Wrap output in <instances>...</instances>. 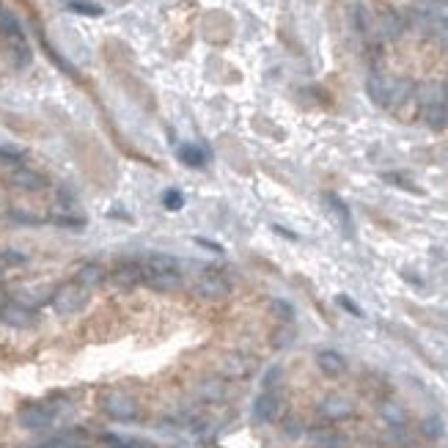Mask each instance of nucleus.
Here are the masks:
<instances>
[{
  "instance_id": "obj_36",
  "label": "nucleus",
  "mask_w": 448,
  "mask_h": 448,
  "mask_svg": "<svg viewBox=\"0 0 448 448\" xmlns=\"http://www.w3.org/2000/svg\"><path fill=\"white\" fill-rule=\"evenodd\" d=\"M284 432H286L289 437H300V435L305 432V426H303V421L297 416H289L286 421H284Z\"/></svg>"
},
{
  "instance_id": "obj_15",
  "label": "nucleus",
  "mask_w": 448,
  "mask_h": 448,
  "mask_svg": "<svg viewBox=\"0 0 448 448\" xmlns=\"http://www.w3.org/2000/svg\"><path fill=\"white\" fill-rule=\"evenodd\" d=\"M407 28V20H404V14H399V11H393V8H388L383 11L380 17H377V31L383 33L385 39H399L402 33Z\"/></svg>"
},
{
  "instance_id": "obj_8",
  "label": "nucleus",
  "mask_w": 448,
  "mask_h": 448,
  "mask_svg": "<svg viewBox=\"0 0 448 448\" xmlns=\"http://www.w3.org/2000/svg\"><path fill=\"white\" fill-rule=\"evenodd\" d=\"M107 272H110L107 278L121 289L140 286V284L146 281V272H143V261H140V258H119Z\"/></svg>"
},
{
  "instance_id": "obj_39",
  "label": "nucleus",
  "mask_w": 448,
  "mask_h": 448,
  "mask_svg": "<svg viewBox=\"0 0 448 448\" xmlns=\"http://www.w3.org/2000/svg\"><path fill=\"white\" fill-rule=\"evenodd\" d=\"M383 179H385V182H390V185H399V187H404L407 192H421L416 185H413V182H407V179H404V176H399V173H383Z\"/></svg>"
},
{
  "instance_id": "obj_19",
  "label": "nucleus",
  "mask_w": 448,
  "mask_h": 448,
  "mask_svg": "<svg viewBox=\"0 0 448 448\" xmlns=\"http://www.w3.org/2000/svg\"><path fill=\"white\" fill-rule=\"evenodd\" d=\"M0 39L3 41H14V39H28L22 31V22L17 20V14L11 8H6L0 3Z\"/></svg>"
},
{
  "instance_id": "obj_1",
  "label": "nucleus",
  "mask_w": 448,
  "mask_h": 448,
  "mask_svg": "<svg viewBox=\"0 0 448 448\" xmlns=\"http://www.w3.org/2000/svg\"><path fill=\"white\" fill-rule=\"evenodd\" d=\"M143 261V272H146V286L154 289V291H176L182 289L185 278H182V270H179V261L168 253H152V256L140 258Z\"/></svg>"
},
{
  "instance_id": "obj_42",
  "label": "nucleus",
  "mask_w": 448,
  "mask_h": 448,
  "mask_svg": "<svg viewBox=\"0 0 448 448\" xmlns=\"http://www.w3.org/2000/svg\"><path fill=\"white\" fill-rule=\"evenodd\" d=\"M446 96H448V83H446Z\"/></svg>"
},
{
  "instance_id": "obj_13",
  "label": "nucleus",
  "mask_w": 448,
  "mask_h": 448,
  "mask_svg": "<svg viewBox=\"0 0 448 448\" xmlns=\"http://www.w3.org/2000/svg\"><path fill=\"white\" fill-rule=\"evenodd\" d=\"M107 267L102 264V261H83L80 267H77V272H74V281L77 284H83L86 289H94V286H99V284H105L107 281Z\"/></svg>"
},
{
  "instance_id": "obj_27",
  "label": "nucleus",
  "mask_w": 448,
  "mask_h": 448,
  "mask_svg": "<svg viewBox=\"0 0 448 448\" xmlns=\"http://www.w3.org/2000/svg\"><path fill=\"white\" fill-rule=\"evenodd\" d=\"M47 223L58 225V228H83L86 225V218H80V215H74V212H58V215H50L47 218Z\"/></svg>"
},
{
  "instance_id": "obj_9",
  "label": "nucleus",
  "mask_w": 448,
  "mask_h": 448,
  "mask_svg": "<svg viewBox=\"0 0 448 448\" xmlns=\"http://www.w3.org/2000/svg\"><path fill=\"white\" fill-rule=\"evenodd\" d=\"M8 185L22 192H41V190H47L50 182H47V176H44L41 171L28 168V165H17V168L8 171Z\"/></svg>"
},
{
  "instance_id": "obj_18",
  "label": "nucleus",
  "mask_w": 448,
  "mask_h": 448,
  "mask_svg": "<svg viewBox=\"0 0 448 448\" xmlns=\"http://www.w3.org/2000/svg\"><path fill=\"white\" fill-rule=\"evenodd\" d=\"M410 99H416V83L407 80V77H393V88H390L388 110H399V107L407 105Z\"/></svg>"
},
{
  "instance_id": "obj_41",
  "label": "nucleus",
  "mask_w": 448,
  "mask_h": 448,
  "mask_svg": "<svg viewBox=\"0 0 448 448\" xmlns=\"http://www.w3.org/2000/svg\"><path fill=\"white\" fill-rule=\"evenodd\" d=\"M272 231H275V234H281V237H286V239H291V242H297V237H294L289 228H284V225H272Z\"/></svg>"
},
{
  "instance_id": "obj_5",
  "label": "nucleus",
  "mask_w": 448,
  "mask_h": 448,
  "mask_svg": "<svg viewBox=\"0 0 448 448\" xmlns=\"http://www.w3.org/2000/svg\"><path fill=\"white\" fill-rule=\"evenodd\" d=\"M99 410L105 413V416L110 418V421H119V423H132V421H138L140 416V404H138V399L127 393V390H105L102 396H99Z\"/></svg>"
},
{
  "instance_id": "obj_2",
  "label": "nucleus",
  "mask_w": 448,
  "mask_h": 448,
  "mask_svg": "<svg viewBox=\"0 0 448 448\" xmlns=\"http://www.w3.org/2000/svg\"><path fill=\"white\" fill-rule=\"evenodd\" d=\"M416 102L426 127H432V129L448 127L446 83H421V86H416Z\"/></svg>"
},
{
  "instance_id": "obj_33",
  "label": "nucleus",
  "mask_w": 448,
  "mask_h": 448,
  "mask_svg": "<svg viewBox=\"0 0 448 448\" xmlns=\"http://www.w3.org/2000/svg\"><path fill=\"white\" fill-rule=\"evenodd\" d=\"M28 261H31V258L25 256L22 251H3V253H0V264H3V267H25Z\"/></svg>"
},
{
  "instance_id": "obj_31",
  "label": "nucleus",
  "mask_w": 448,
  "mask_h": 448,
  "mask_svg": "<svg viewBox=\"0 0 448 448\" xmlns=\"http://www.w3.org/2000/svg\"><path fill=\"white\" fill-rule=\"evenodd\" d=\"M25 160V152L22 149H14V146H0V162H6L8 168H17Z\"/></svg>"
},
{
  "instance_id": "obj_7",
  "label": "nucleus",
  "mask_w": 448,
  "mask_h": 448,
  "mask_svg": "<svg viewBox=\"0 0 448 448\" xmlns=\"http://www.w3.org/2000/svg\"><path fill=\"white\" fill-rule=\"evenodd\" d=\"M192 294L201 297V300H209V303H218V300H225L231 294V281L225 278L223 272H201L195 275L192 281Z\"/></svg>"
},
{
  "instance_id": "obj_32",
  "label": "nucleus",
  "mask_w": 448,
  "mask_h": 448,
  "mask_svg": "<svg viewBox=\"0 0 448 448\" xmlns=\"http://www.w3.org/2000/svg\"><path fill=\"white\" fill-rule=\"evenodd\" d=\"M421 432H423L429 440H437V437L443 435V421H440L437 416H429L423 423H421Z\"/></svg>"
},
{
  "instance_id": "obj_29",
  "label": "nucleus",
  "mask_w": 448,
  "mask_h": 448,
  "mask_svg": "<svg viewBox=\"0 0 448 448\" xmlns=\"http://www.w3.org/2000/svg\"><path fill=\"white\" fill-rule=\"evenodd\" d=\"M294 327H291V322H284L278 330H275V336H272V347H278V350H284V347H289L291 341H294Z\"/></svg>"
},
{
  "instance_id": "obj_25",
  "label": "nucleus",
  "mask_w": 448,
  "mask_h": 448,
  "mask_svg": "<svg viewBox=\"0 0 448 448\" xmlns=\"http://www.w3.org/2000/svg\"><path fill=\"white\" fill-rule=\"evenodd\" d=\"M225 393H228V388H225L223 380H204L198 385V396L204 402H223Z\"/></svg>"
},
{
  "instance_id": "obj_24",
  "label": "nucleus",
  "mask_w": 448,
  "mask_h": 448,
  "mask_svg": "<svg viewBox=\"0 0 448 448\" xmlns=\"http://www.w3.org/2000/svg\"><path fill=\"white\" fill-rule=\"evenodd\" d=\"M383 418L388 421L390 429H404L407 426V410L399 402H383Z\"/></svg>"
},
{
  "instance_id": "obj_35",
  "label": "nucleus",
  "mask_w": 448,
  "mask_h": 448,
  "mask_svg": "<svg viewBox=\"0 0 448 448\" xmlns=\"http://www.w3.org/2000/svg\"><path fill=\"white\" fill-rule=\"evenodd\" d=\"M272 311L281 322H291L294 319V308L289 305L286 300H272Z\"/></svg>"
},
{
  "instance_id": "obj_14",
  "label": "nucleus",
  "mask_w": 448,
  "mask_h": 448,
  "mask_svg": "<svg viewBox=\"0 0 448 448\" xmlns=\"http://www.w3.org/2000/svg\"><path fill=\"white\" fill-rule=\"evenodd\" d=\"M317 366H319V371L324 374V377H344L347 374V357L341 353H336V350H322V353H317Z\"/></svg>"
},
{
  "instance_id": "obj_22",
  "label": "nucleus",
  "mask_w": 448,
  "mask_h": 448,
  "mask_svg": "<svg viewBox=\"0 0 448 448\" xmlns=\"http://www.w3.org/2000/svg\"><path fill=\"white\" fill-rule=\"evenodd\" d=\"M421 17L435 25H448V0H421Z\"/></svg>"
},
{
  "instance_id": "obj_38",
  "label": "nucleus",
  "mask_w": 448,
  "mask_h": 448,
  "mask_svg": "<svg viewBox=\"0 0 448 448\" xmlns=\"http://www.w3.org/2000/svg\"><path fill=\"white\" fill-rule=\"evenodd\" d=\"M426 25L432 28V36H435V41L440 44V50L448 53V25H435V22H426Z\"/></svg>"
},
{
  "instance_id": "obj_4",
  "label": "nucleus",
  "mask_w": 448,
  "mask_h": 448,
  "mask_svg": "<svg viewBox=\"0 0 448 448\" xmlns=\"http://www.w3.org/2000/svg\"><path fill=\"white\" fill-rule=\"evenodd\" d=\"M58 399H44V402H22L17 410V423L28 432H44L55 423L58 418Z\"/></svg>"
},
{
  "instance_id": "obj_26",
  "label": "nucleus",
  "mask_w": 448,
  "mask_h": 448,
  "mask_svg": "<svg viewBox=\"0 0 448 448\" xmlns=\"http://www.w3.org/2000/svg\"><path fill=\"white\" fill-rule=\"evenodd\" d=\"M66 8L72 14H80V17H102L105 14V8L99 3H94V0H69Z\"/></svg>"
},
{
  "instance_id": "obj_3",
  "label": "nucleus",
  "mask_w": 448,
  "mask_h": 448,
  "mask_svg": "<svg viewBox=\"0 0 448 448\" xmlns=\"http://www.w3.org/2000/svg\"><path fill=\"white\" fill-rule=\"evenodd\" d=\"M91 300V289H86L83 284H77L74 278L58 284L55 291L50 294V308L58 314V317H74L80 314Z\"/></svg>"
},
{
  "instance_id": "obj_17",
  "label": "nucleus",
  "mask_w": 448,
  "mask_h": 448,
  "mask_svg": "<svg viewBox=\"0 0 448 448\" xmlns=\"http://www.w3.org/2000/svg\"><path fill=\"white\" fill-rule=\"evenodd\" d=\"M314 448H347V437L341 432H336L333 426H317L308 432Z\"/></svg>"
},
{
  "instance_id": "obj_21",
  "label": "nucleus",
  "mask_w": 448,
  "mask_h": 448,
  "mask_svg": "<svg viewBox=\"0 0 448 448\" xmlns=\"http://www.w3.org/2000/svg\"><path fill=\"white\" fill-rule=\"evenodd\" d=\"M324 201H327V206L333 209V215H336V220H338V225H341V231L347 234V237H353L355 225H353V212H350V206L336 195V192H327L324 195Z\"/></svg>"
},
{
  "instance_id": "obj_28",
  "label": "nucleus",
  "mask_w": 448,
  "mask_h": 448,
  "mask_svg": "<svg viewBox=\"0 0 448 448\" xmlns=\"http://www.w3.org/2000/svg\"><path fill=\"white\" fill-rule=\"evenodd\" d=\"M160 201L168 212H179V209L185 206V195H182V190H176V187H168V190L162 192Z\"/></svg>"
},
{
  "instance_id": "obj_10",
  "label": "nucleus",
  "mask_w": 448,
  "mask_h": 448,
  "mask_svg": "<svg viewBox=\"0 0 448 448\" xmlns=\"http://www.w3.org/2000/svg\"><path fill=\"white\" fill-rule=\"evenodd\" d=\"M281 410H284V399H281L278 390H261L256 399H253V418H256L258 423H272V421H278Z\"/></svg>"
},
{
  "instance_id": "obj_11",
  "label": "nucleus",
  "mask_w": 448,
  "mask_h": 448,
  "mask_svg": "<svg viewBox=\"0 0 448 448\" xmlns=\"http://www.w3.org/2000/svg\"><path fill=\"white\" fill-rule=\"evenodd\" d=\"M220 371H223L225 380H248L256 371V360L245 353H231L223 357Z\"/></svg>"
},
{
  "instance_id": "obj_34",
  "label": "nucleus",
  "mask_w": 448,
  "mask_h": 448,
  "mask_svg": "<svg viewBox=\"0 0 448 448\" xmlns=\"http://www.w3.org/2000/svg\"><path fill=\"white\" fill-rule=\"evenodd\" d=\"M8 218L14 220V223H20V225H39V223H44L41 218H36L33 212H28V209H11L8 212Z\"/></svg>"
},
{
  "instance_id": "obj_37",
  "label": "nucleus",
  "mask_w": 448,
  "mask_h": 448,
  "mask_svg": "<svg viewBox=\"0 0 448 448\" xmlns=\"http://www.w3.org/2000/svg\"><path fill=\"white\" fill-rule=\"evenodd\" d=\"M336 303H338V305H341V308H344L347 314H353V317H363V311H360V305L355 303V300H353V297H350V294H338V297H336Z\"/></svg>"
},
{
  "instance_id": "obj_23",
  "label": "nucleus",
  "mask_w": 448,
  "mask_h": 448,
  "mask_svg": "<svg viewBox=\"0 0 448 448\" xmlns=\"http://www.w3.org/2000/svg\"><path fill=\"white\" fill-rule=\"evenodd\" d=\"M3 44H6V53H8L11 64L17 66V69L31 66L33 50H31V44H28V39H14V41H3Z\"/></svg>"
},
{
  "instance_id": "obj_16",
  "label": "nucleus",
  "mask_w": 448,
  "mask_h": 448,
  "mask_svg": "<svg viewBox=\"0 0 448 448\" xmlns=\"http://www.w3.org/2000/svg\"><path fill=\"white\" fill-rule=\"evenodd\" d=\"M319 413L327 421H344V418L353 416V402L344 396H327L319 404Z\"/></svg>"
},
{
  "instance_id": "obj_30",
  "label": "nucleus",
  "mask_w": 448,
  "mask_h": 448,
  "mask_svg": "<svg viewBox=\"0 0 448 448\" xmlns=\"http://www.w3.org/2000/svg\"><path fill=\"white\" fill-rule=\"evenodd\" d=\"M281 383H284V369L281 366H270L267 374H264V380H261V388L264 390H278Z\"/></svg>"
},
{
  "instance_id": "obj_20",
  "label": "nucleus",
  "mask_w": 448,
  "mask_h": 448,
  "mask_svg": "<svg viewBox=\"0 0 448 448\" xmlns=\"http://www.w3.org/2000/svg\"><path fill=\"white\" fill-rule=\"evenodd\" d=\"M176 154H179V162L187 165V168H204L212 157L204 143H185V146H179Z\"/></svg>"
},
{
  "instance_id": "obj_40",
  "label": "nucleus",
  "mask_w": 448,
  "mask_h": 448,
  "mask_svg": "<svg viewBox=\"0 0 448 448\" xmlns=\"http://www.w3.org/2000/svg\"><path fill=\"white\" fill-rule=\"evenodd\" d=\"M195 242H198L201 248H206V251H215V253H223V245H218V242H209V239H201V237H198Z\"/></svg>"
},
{
  "instance_id": "obj_12",
  "label": "nucleus",
  "mask_w": 448,
  "mask_h": 448,
  "mask_svg": "<svg viewBox=\"0 0 448 448\" xmlns=\"http://www.w3.org/2000/svg\"><path fill=\"white\" fill-rule=\"evenodd\" d=\"M390 88H393V77L385 74V72H371L369 80H366V94L369 99L377 105V107H385L388 110V102H390Z\"/></svg>"
},
{
  "instance_id": "obj_6",
  "label": "nucleus",
  "mask_w": 448,
  "mask_h": 448,
  "mask_svg": "<svg viewBox=\"0 0 448 448\" xmlns=\"http://www.w3.org/2000/svg\"><path fill=\"white\" fill-rule=\"evenodd\" d=\"M0 324L11 327V330H31V327L39 324V314L28 303L8 297V300L0 303Z\"/></svg>"
}]
</instances>
